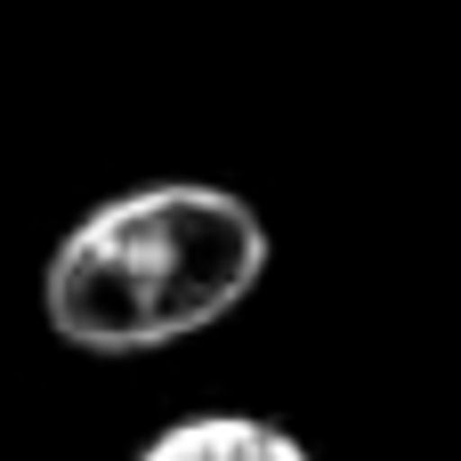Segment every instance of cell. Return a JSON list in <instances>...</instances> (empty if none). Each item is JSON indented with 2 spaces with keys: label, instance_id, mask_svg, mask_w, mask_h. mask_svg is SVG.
I'll return each instance as SVG.
<instances>
[{
  "label": "cell",
  "instance_id": "1",
  "mask_svg": "<svg viewBox=\"0 0 461 461\" xmlns=\"http://www.w3.org/2000/svg\"><path fill=\"white\" fill-rule=\"evenodd\" d=\"M267 276V219L211 178H146L89 203L41 267V316L81 357H146L227 324Z\"/></svg>",
  "mask_w": 461,
  "mask_h": 461
},
{
  "label": "cell",
  "instance_id": "2",
  "mask_svg": "<svg viewBox=\"0 0 461 461\" xmlns=\"http://www.w3.org/2000/svg\"><path fill=\"white\" fill-rule=\"evenodd\" d=\"M138 461H308V446L259 413H194V421H170L162 438H146Z\"/></svg>",
  "mask_w": 461,
  "mask_h": 461
}]
</instances>
